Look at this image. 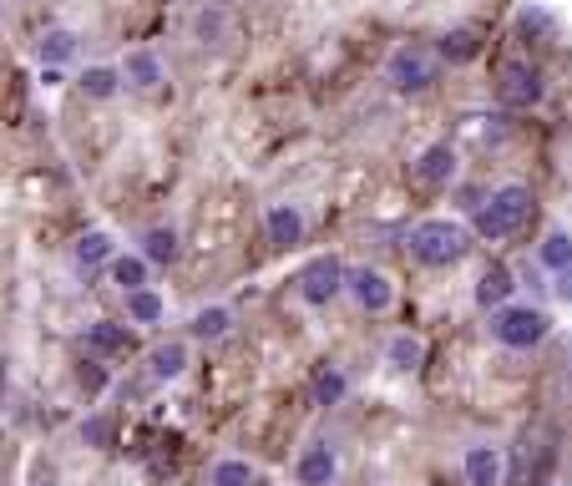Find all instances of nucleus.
Wrapping results in <instances>:
<instances>
[{
	"instance_id": "nucleus-1",
	"label": "nucleus",
	"mask_w": 572,
	"mask_h": 486,
	"mask_svg": "<svg viewBox=\"0 0 572 486\" xmlns=\"http://www.w3.org/2000/svg\"><path fill=\"white\" fill-rule=\"evenodd\" d=\"M405 249H411V259L426 264V269H446L471 249V233L451 218H426V223H416L405 233Z\"/></svg>"
},
{
	"instance_id": "nucleus-2",
	"label": "nucleus",
	"mask_w": 572,
	"mask_h": 486,
	"mask_svg": "<svg viewBox=\"0 0 572 486\" xmlns=\"http://www.w3.org/2000/svg\"><path fill=\"white\" fill-rule=\"evenodd\" d=\"M532 213H537L532 193L522 183H507V188H497L492 198L476 208V233L481 238H512V233H522L532 223Z\"/></svg>"
},
{
	"instance_id": "nucleus-3",
	"label": "nucleus",
	"mask_w": 572,
	"mask_h": 486,
	"mask_svg": "<svg viewBox=\"0 0 572 486\" xmlns=\"http://www.w3.org/2000/svg\"><path fill=\"white\" fill-rule=\"evenodd\" d=\"M542 335H547V314L542 309H532V304H502V309H492V340L497 345L532 350V345H542Z\"/></svg>"
},
{
	"instance_id": "nucleus-4",
	"label": "nucleus",
	"mask_w": 572,
	"mask_h": 486,
	"mask_svg": "<svg viewBox=\"0 0 572 486\" xmlns=\"http://www.w3.org/2000/svg\"><path fill=\"white\" fill-rule=\"evenodd\" d=\"M385 76H390V87H395L400 97H416V92H426L431 81H436L431 51H421L416 41L395 46V51H390V61H385Z\"/></svg>"
},
{
	"instance_id": "nucleus-5",
	"label": "nucleus",
	"mask_w": 572,
	"mask_h": 486,
	"mask_svg": "<svg viewBox=\"0 0 572 486\" xmlns=\"http://www.w3.org/2000/svg\"><path fill=\"white\" fill-rule=\"evenodd\" d=\"M345 279H350V274H345V264H340L335 254H319V259L304 264V274H299V294H304V304L319 309V304H330V299L345 289Z\"/></svg>"
},
{
	"instance_id": "nucleus-6",
	"label": "nucleus",
	"mask_w": 572,
	"mask_h": 486,
	"mask_svg": "<svg viewBox=\"0 0 572 486\" xmlns=\"http://www.w3.org/2000/svg\"><path fill=\"white\" fill-rule=\"evenodd\" d=\"M345 289L355 294V304H360L365 314H385V309L395 304V284H390L380 269H370V264H355L350 279H345Z\"/></svg>"
},
{
	"instance_id": "nucleus-7",
	"label": "nucleus",
	"mask_w": 572,
	"mask_h": 486,
	"mask_svg": "<svg viewBox=\"0 0 572 486\" xmlns=\"http://www.w3.org/2000/svg\"><path fill=\"white\" fill-rule=\"evenodd\" d=\"M294 476H299V486H330V481L340 476L335 446H330V441H309V446L299 451V461H294Z\"/></svg>"
},
{
	"instance_id": "nucleus-8",
	"label": "nucleus",
	"mask_w": 572,
	"mask_h": 486,
	"mask_svg": "<svg viewBox=\"0 0 572 486\" xmlns=\"http://www.w3.org/2000/svg\"><path fill=\"white\" fill-rule=\"evenodd\" d=\"M502 102H507L512 112L542 102V76H537L527 61H507V66H502Z\"/></svg>"
},
{
	"instance_id": "nucleus-9",
	"label": "nucleus",
	"mask_w": 572,
	"mask_h": 486,
	"mask_svg": "<svg viewBox=\"0 0 572 486\" xmlns=\"http://www.w3.org/2000/svg\"><path fill=\"white\" fill-rule=\"evenodd\" d=\"M451 178H456V152L446 142H436V147H426L416 157V183L421 188H446Z\"/></svg>"
},
{
	"instance_id": "nucleus-10",
	"label": "nucleus",
	"mask_w": 572,
	"mask_h": 486,
	"mask_svg": "<svg viewBox=\"0 0 572 486\" xmlns=\"http://www.w3.org/2000/svg\"><path fill=\"white\" fill-rule=\"evenodd\" d=\"M264 233H269L274 249H294V243L304 238V218H299V208H294V203H274V208L264 213Z\"/></svg>"
},
{
	"instance_id": "nucleus-11",
	"label": "nucleus",
	"mask_w": 572,
	"mask_h": 486,
	"mask_svg": "<svg viewBox=\"0 0 572 486\" xmlns=\"http://www.w3.org/2000/svg\"><path fill=\"white\" fill-rule=\"evenodd\" d=\"M512 294H517V274L507 264H492L476 284V304L481 309H502V304H512Z\"/></svg>"
},
{
	"instance_id": "nucleus-12",
	"label": "nucleus",
	"mask_w": 572,
	"mask_h": 486,
	"mask_svg": "<svg viewBox=\"0 0 572 486\" xmlns=\"http://www.w3.org/2000/svg\"><path fill=\"white\" fill-rule=\"evenodd\" d=\"M466 481L471 486H502L507 481V461L497 456V446H471L466 451Z\"/></svg>"
},
{
	"instance_id": "nucleus-13",
	"label": "nucleus",
	"mask_w": 572,
	"mask_h": 486,
	"mask_svg": "<svg viewBox=\"0 0 572 486\" xmlns=\"http://www.w3.org/2000/svg\"><path fill=\"white\" fill-rule=\"evenodd\" d=\"M117 259V238L107 228H87L76 238V264L81 269H97V264H112Z\"/></svg>"
},
{
	"instance_id": "nucleus-14",
	"label": "nucleus",
	"mask_w": 572,
	"mask_h": 486,
	"mask_svg": "<svg viewBox=\"0 0 572 486\" xmlns=\"http://www.w3.org/2000/svg\"><path fill=\"white\" fill-rule=\"evenodd\" d=\"M183 370H188V345L168 340V345H152L147 350V375L152 380H178Z\"/></svg>"
},
{
	"instance_id": "nucleus-15",
	"label": "nucleus",
	"mask_w": 572,
	"mask_h": 486,
	"mask_svg": "<svg viewBox=\"0 0 572 486\" xmlns=\"http://www.w3.org/2000/svg\"><path fill=\"white\" fill-rule=\"evenodd\" d=\"M537 264H542L552 279L572 269V233H567V228H552V233L537 243Z\"/></svg>"
},
{
	"instance_id": "nucleus-16",
	"label": "nucleus",
	"mask_w": 572,
	"mask_h": 486,
	"mask_svg": "<svg viewBox=\"0 0 572 486\" xmlns=\"http://www.w3.org/2000/svg\"><path fill=\"white\" fill-rule=\"evenodd\" d=\"M345 395H350V375H345V370H335V365H324V370L314 375V385H309V400L319 405V411L340 405Z\"/></svg>"
},
{
	"instance_id": "nucleus-17",
	"label": "nucleus",
	"mask_w": 572,
	"mask_h": 486,
	"mask_svg": "<svg viewBox=\"0 0 572 486\" xmlns=\"http://www.w3.org/2000/svg\"><path fill=\"white\" fill-rule=\"evenodd\" d=\"M228 330H233V314H228V304H208V309H198V314H193V324H188V335H193V340H203V345L223 340Z\"/></svg>"
},
{
	"instance_id": "nucleus-18",
	"label": "nucleus",
	"mask_w": 572,
	"mask_h": 486,
	"mask_svg": "<svg viewBox=\"0 0 572 486\" xmlns=\"http://www.w3.org/2000/svg\"><path fill=\"white\" fill-rule=\"evenodd\" d=\"M122 66H87L81 71V92H87L92 102H112L117 92H122Z\"/></svg>"
},
{
	"instance_id": "nucleus-19",
	"label": "nucleus",
	"mask_w": 572,
	"mask_h": 486,
	"mask_svg": "<svg viewBox=\"0 0 572 486\" xmlns=\"http://www.w3.org/2000/svg\"><path fill=\"white\" fill-rule=\"evenodd\" d=\"M122 76H127V87H137V92H152L157 81H162V61H157L152 51H127V61H122Z\"/></svg>"
},
{
	"instance_id": "nucleus-20",
	"label": "nucleus",
	"mask_w": 572,
	"mask_h": 486,
	"mask_svg": "<svg viewBox=\"0 0 572 486\" xmlns=\"http://www.w3.org/2000/svg\"><path fill=\"white\" fill-rule=\"evenodd\" d=\"M112 284H117L122 294L147 289V254H117V259H112Z\"/></svg>"
},
{
	"instance_id": "nucleus-21",
	"label": "nucleus",
	"mask_w": 572,
	"mask_h": 486,
	"mask_svg": "<svg viewBox=\"0 0 572 486\" xmlns=\"http://www.w3.org/2000/svg\"><path fill=\"white\" fill-rule=\"evenodd\" d=\"M385 360H390L395 370H405V375H411V370L426 360V345H421L416 335H390V340H385Z\"/></svg>"
},
{
	"instance_id": "nucleus-22",
	"label": "nucleus",
	"mask_w": 572,
	"mask_h": 486,
	"mask_svg": "<svg viewBox=\"0 0 572 486\" xmlns=\"http://www.w3.org/2000/svg\"><path fill=\"white\" fill-rule=\"evenodd\" d=\"M208 486H254V466L243 456H223V461H213Z\"/></svg>"
},
{
	"instance_id": "nucleus-23",
	"label": "nucleus",
	"mask_w": 572,
	"mask_h": 486,
	"mask_svg": "<svg viewBox=\"0 0 572 486\" xmlns=\"http://www.w3.org/2000/svg\"><path fill=\"white\" fill-rule=\"evenodd\" d=\"M436 51H441L446 61H471V56L481 51V36L466 31V26H456V31H446V36L436 41Z\"/></svg>"
},
{
	"instance_id": "nucleus-24",
	"label": "nucleus",
	"mask_w": 572,
	"mask_h": 486,
	"mask_svg": "<svg viewBox=\"0 0 572 486\" xmlns=\"http://www.w3.org/2000/svg\"><path fill=\"white\" fill-rule=\"evenodd\" d=\"M142 254H147V264H173L178 259V233L173 228H147Z\"/></svg>"
},
{
	"instance_id": "nucleus-25",
	"label": "nucleus",
	"mask_w": 572,
	"mask_h": 486,
	"mask_svg": "<svg viewBox=\"0 0 572 486\" xmlns=\"http://www.w3.org/2000/svg\"><path fill=\"white\" fill-rule=\"evenodd\" d=\"M87 345L97 350V355H122L127 350V330H122V324H92V330H87Z\"/></svg>"
},
{
	"instance_id": "nucleus-26",
	"label": "nucleus",
	"mask_w": 572,
	"mask_h": 486,
	"mask_svg": "<svg viewBox=\"0 0 572 486\" xmlns=\"http://www.w3.org/2000/svg\"><path fill=\"white\" fill-rule=\"evenodd\" d=\"M36 56H41L46 66H61V61L76 56V36H71V31H46L41 46H36Z\"/></svg>"
},
{
	"instance_id": "nucleus-27",
	"label": "nucleus",
	"mask_w": 572,
	"mask_h": 486,
	"mask_svg": "<svg viewBox=\"0 0 572 486\" xmlns=\"http://www.w3.org/2000/svg\"><path fill=\"white\" fill-rule=\"evenodd\" d=\"M127 314H132V324H157V319H162V294L132 289V294H127Z\"/></svg>"
},
{
	"instance_id": "nucleus-28",
	"label": "nucleus",
	"mask_w": 572,
	"mask_h": 486,
	"mask_svg": "<svg viewBox=\"0 0 572 486\" xmlns=\"http://www.w3.org/2000/svg\"><path fill=\"white\" fill-rule=\"evenodd\" d=\"M517 31H522V36H542V31H552V16L537 11V6H527V11L517 16Z\"/></svg>"
},
{
	"instance_id": "nucleus-29",
	"label": "nucleus",
	"mask_w": 572,
	"mask_h": 486,
	"mask_svg": "<svg viewBox=\"0 0 572 486\" xmlns=\"http://www.w3.org/2000/svg\"><path fill=\"white\" fill-rule=\"evenodd\" d=\"M557 299H562V304H572V269H567V274H557Z\"/></svg>"
},
{
	"instance_id": "nucleus-30",
	"label": "nucleus",
	"mask_w": 572,
	"mask_h": 486,
	"mask_svg": "<svg viewBox=\"0 0 572 486\" xmlns=\"http://www.w3.org/2000/svg\"><path fill=\"white\" fill-rule=\"evenodd\" d=\"M81 436H87V441H102V436H107V426H102V421H87V426H81Z\"/></svg>"
}]
</instances>
